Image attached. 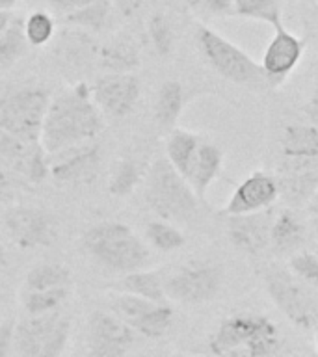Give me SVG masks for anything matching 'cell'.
<instances>
[{
	"mask_svg": "<svg viewBox=\"0 0 318 357\" xmlns=\"http://www.w3.org/2000/svg\"><path fill=\"white\" fill-rule=\"evenodd\" d=\"M6 262H8V259H6V251L4 248H2V244H0V270L6 266Z\"/></svg>",
	"mask_w": 318,
	"mask_h": 357,
	"instance_id": "cell-45",
	"label": "cell"
},
{
	"mask_svg": "<svg viewBox=\"0 0 318 357\" xmlns=\"http://www.w3.org/2000/svg\"><path fill=\"white\" fill-rule=\"evenodd\" d=\"M112 2L117 8V11H121L125 17H130L132 13H136L144 4V0H112Z\"/></svg>",
	"mask_w": 318,
	"mask_h": 357,
	"instance_id": "cell-39",
	"label": "cell"
},
{
	"mask_svg": "<svg viewBox=\"0 0 318 357\" xmlns=\"http://www.w3.org/2000/svg\"><path fill=\"white\" fill-rule=\"evenodd\" d=\"M145 201L155 214L172 223L188 222L199 206V197L166 156L151 162L145 173Z\"/></svg>",
	"mask_w": 318,
	"mask_h": 357,
	"instance_id": "cell-4",
	"label": "cell"
},
{
	"mask_svg": "<svg viewBox=\"0 0 318 357\" xmlns=\"http://www.w3.org/2000/svg\"><path fill=\"white\" fill-rule=\"evenodd\" d=\"M315 357H318V356H315Z\"/></svg>",
	"mask_w": 318,
	"mask_h": 357,
	"instance_id": "cell-48",
	"label": "cell"
},
{
	"mask_svg": "<svg viewBox=\"0 0 318 357\" xmlns=\"http://www.w3.org/2000/svg\"><path fill=\"white\" fill-rule=\"evenodd\" d=\"M287 268L303 283L318 289V257L315 253L307 250L296 251L294 255L289 257Z\"/></svg>",
	"mask_w": 318,
	"mask_h": 357,
	"instance_id": "cell-35",
	"label": "cell"
},
{
	"mask_svg": "<svg viewBox=\"0 0 318 357\" xmlns=\"http://www.w3.org/2000/svg\"><path fill=\"white\" fill-rule=\"evenodd\" d=\"M279 197L290 206L307 205L318 192V164L285 162L278 177Z\"/></svg>",
	"mask_w": 318,
	"mask_h": 357,
	"instance_id": "cell-17",
	"label": "cell"
},
{
	"mask_svg": "<svg viewBox=\"0 0 318 357\" xmlns=\"http://www.w3.org/2000/svg\"><path fill=\"white\" fill-rule=\"evenodd\" d=\"M223 287V270L220 264L206 261H192L179 266L169 278L164 279L167 300L188 305L212 301Z\"/></svg>",
	"mask_w": 318,
	"mask_h": 357,
	"instance_id": "cell-9",
	"label": "cell"
},
{
	"mask_svg": "<svg viewBox=\"0 0 318 357\" xmlns=\"http://www.w3.org/2000/svg\"><path fill=\"white\" fill-rule=\"evenodd\" d=\"M54 33V21L45 11H33L24 21V36L28 45L32 47H43L52 39Z\"/></svg>",
	"mask_w": 318,
	"mask_h": 357,
	"instance_id": "cell-33",
	"label": "cell"
},
{
	"mask_svg": "<svg viewBox=\"0 0 318 357\" xmlns=\"http://www.w3.org/2000/svg\"><path fill=\"white\" fill-rule=\"evenodd\" d=\"M315 346H317V356H318V324H317V328H315Z\"/></svg>",
	"mask_w": 318,
	"mask_h": 357,
	"instance_id": "cell-46",
	"label": "cell"
},
{
	"mask_svg": "<svg viewBox=\"0 0 318 357\" xmlns=\"http://www.w3.org/2000/svg\"><path fill=\"white\" fill-rule=\"evenodd\" d=\"M307 229L301 216L294 208H283L273 214L270 229V245L275 255L290 257L305 244Z\"/></svg>",
	"mask_w": 318,
	"mask_h": 357,
	"instance_id": "cell-18",
	"label": "cell"
},
{
	"mask_svg": "<svg viewBox=\"0 0 318 357\" xmlns=\"http://www.w3.org/2000/svg\"><path fill=\"white\" fill-rule=\"evenodd\" d=\"M0 298H2V296H0ZM0 307H2V300H0Z\"/></svg>",
	"mask_w": 318,
	"mask_h": 357,
	"instance_id": "cell-47",
	"label": "cell"
},
{
	"mask_svg": "<svg viewBox=\"0 0 318 357\" xmlns=\"http://www.w3.org/2000/svg\"><path fill=\"white\" fill-rule=\"evenodd\" d=\"M149 30L151 43L155 47L156 54L167 56L173 50V41H175V33H173V26L169 19L164 13H155L149 19L147 24Z\"/></svg>",
	"mask_w": 318,
	"mask_h": 357,
	"instance_id": "cell-34",
	"label": "cell"
},
{
	"mask_svg": "<svg viewBox=\"0 0 318 357\" xmlns=\"http://www.w3.org/2000/svg\"><path fill=\"white\" fill-rule=\"evenodd\" d=\"M28 47L26 36H24V21L22 19H11L10 26L0 36V66L13 63L24 54Z\"/></svg>",
	"mask_w": 318,
	"mask_h": 357,
	"instance_id": "cell-30",
	"label": "cell"
},
{
	"mask_svg": "<svg viewBox=\"0 0 318 357\" xmlns=\"http://www.w3.org/2000/svg\"><path fill=\"white\" fill-rule=\"evenodd\" d=\"M13 339H15V322L11 318L0 322V357L8 356Z\"/></svg>",
	"mask_w": 318,
	"mask_h": 357,
	"instance_id": "cell-37",
	"label": "cell"
},
{
	"mask_svg": "<svg viewBox=\"0 0 318 357\" xmlns=\"http://www.w3.org/2000/svg\"><path fill=\"white\" fill-rule=\"evenodd\" d=\"M103 114L84 82L50 97L39 145L45 155L91 144L103 130Z\"/></svg>",
	"mask_w": 318,
	"mask_h": 357,
	"instance_id": "cell-1",
	"label": "cell"
},
{
	"mask_svg": "<svg viewBox=\"0 0 318 357\" xmlns=\"http://www.w3.org/2000/svg\"><path fill=\"white\" fill-rule=\"evenodd\" d=\"M82 248L110 272H138L151 261L147 244L125 223L105 222L88 229L82 236Z\"/></svg>",
	"mask_w": 318,
	"mask_h": 357,
	"instance_id": "cell-3",
	"label": "cell"
},
{
	"mask_svg": "<svg viewBox=\"0 0 318 357\" xmlns=\"http://www.w3.org/2000/svg\"><path fill=\"white\" fill-rule=\"evenodd\" d=\"M139 178H142V172H139L138 162L132 158H123L117 162L116 169L112 173L108 190L112 195L125 197V195L132 194V190L138 186Z\"/></svg>",
	"mask_w": 318,
	"mask_h": 357,
	"instance_id": "cell-32",
	"label": "cell"
},
{
	"mask_svg": "<svg viewBox=\"0 0 318 357\" xmlns=\"http://www.w3.org/2000/svg\"><path fill=\"white\" fill-rule=\"evenodd\" d=\"M88 328L91 357H125L136 340V331L114 312L95 311Z\"/></svg>",
	"mask_w": 318,
	"mask_h": 357,
	"instance_id": "cell-12",
	"label": "cell"
},
{
	"mask_svg": "<svg viewBox=\"0 0 318 357\" xmlns=\"http://www.w3.org/2000/svg\"><path fill=\"white\" fill-rule=\"evenodd\" d=\"M197 11L206 17H233L234 0H201Z\"/></svg>",
	"mask_w": 318,
	"mask_h": 357,
	"instance_id": "cell-36",
	"label": "cell"
},
{
	"mask_svg": "<svg viewBox=\"0 0 318 357\" xmlns=\"http://www.w3.org/2000/svg\"><path fill=\"white\" fill-rule=\"evenodd\" d=\"M201 142H203V138L199 134L186 130V128H173L167 136L166 158L183 177H186Z\"/></svg>",
	"mask_w": 318,
	"mask_h": 357,
	"instance_id": "cell-21",
	"label": "cell"
},
{
	"mask_svg": "<svg viewBox=\"0 0 318 357\" xmlns=\"http://www.w3.org/2000/svg\"><path fill=\"white\" fill-rule=\"evenodd\" d=\"M91 2H95V0H50L52 8H54L56 11L63 13V15L80 10V8L91 4Z\"/></svg>",
	"mask_w": 318,
	"mask_h": 357,
	"instance_id": "cell-38",
	"label": "cell"
},
{
	"mask_svg": "<svg viewBox=\"0 0 318 357\" xmlns=\"http://www.w3.org/2000/svg\"><path fill=\"white\" fill-rule=\"evenodd\" d=\"M71 289H50L38 292H22V307L28 314H43V312L58 311L63 301L69 298Z\"/></svg>",
	"mask_w": 318,
	"mask_h": 357,
	"instance_id": "cell-31",
	"label": "cell"
},
{
	"mask_svg": "<svg viewBox=\"0 0 318 357\" xmlns=\"http://www.w3.org/2000/svg\"><path fill=\"white\" fill-rule=\"evenodd\" d=\"M50 95L43 88L28 86L0 100V128L4 132L39 144Z\"/></svg>",
	"mask_w": 318,
	"mask_h": 357,
	"instance_id": "cell-7",
	"label": "cell"
},
{
	"mask_svg": "<svg viewBox=\"0 0 318 357\" xmlns=\"http://www.w3.org/2000/svg\"><path fill=\"white\" fill-rule=\"evenodd\" d=\"M279 199L278 177L266 172H253L234 188L223 206L225 216L253 214L272 208Z\"/></svg>",
	"mask_w": 318,
	"mask_h": 357,
	"instance_id": "cell-14",
	"label": "cell"
},
{
	"mask_svg": "<svg viewBox=\"0 0 318 357\" xmlns=\"http://www.w3.org/2000/svg\"><path fill=\"white\" fill-rule=\"evenodd\" d=\"M234 17L262 21L273 28L281 22V0H234Z\"/></svg>",
	"mask_w": 318,
	"mask_h": 357,
	"instance_id": "cell-28",
	"label": "cell"
},
{
	"mask_svg": "<svg viewBox=\"0 0 318 357\" xmlns=\"http://www.w3.org/2000/svg\"><path fill=\"white\" fill-rule=\"evenodd\" d=\"M15 4H17V0H0V10L10 11Z\"/></svg>",
	"mask_w": 318,
	"mask_h": 357,
	"instance_id": "cell-43",
	"label": "cell"
},
{
	"mask_svg": "<svg viewBox=\"0 0 318 357\" xmlns=\"http://www.w3.org/2000/svg\"><path fill=\"white\" fill-rule=\"evenodd\" d=\"M99 145L93 142L47 155V169L56 183L71 184L91 181L99 167Z\"/></svg>",
	"mask_w": 318,
	"mask_h": 357,
	"instance_id": "cell-15",
	"label": "cell"
},
{
	"mask_svg": "<svg viewBox=\"0 0 318 357\" xmlns=\"http://www.w3.org/2000/svg\"><path fill=\"white\" fill-rule=\"evenodd\" d=\"M177 357H181V356H177Z\"/></svg>",
	"mask_w": 318,
	"mask_h": 357,
	"instance_id": "cell-49",
	"label": "cell"
},
{
	"mask_svg": "<svg viewBox=\"0 0 318 357\" xmlns=\"http://www.w3.org/2000/svg\"><path fill=\"white\" fill-rule=\"evenodd\" d=\"M184 88L177 80H167L160 86L155 102V119L162 128L173 130L184 110Z\"/></svg>",
	"mask_w": 318,
	"mask_h": 357,
	"instance_id": "cell-22",
	"label": "cell"
},
{
	"mask_svg": "<svg viewBox=\"0 0 318 357\" xmlns=\"http://www.w3.org/2000/svg\"><path fill=\"white\" fill-rule=\"evenodd\" d=\"M223 166V151L220 145L214 142L203 139L199 149L195 153V158L186 173V181L194 190V194L199 197V201L205 199L206 192L216 181Z\"/></svg>",
	"mask_w": 318,
	"mask_h": 357,
	"instance_id": "cell-19",
	"label": "cell"
},
{
	"mask_svg": "<svg viewBox=\"0 0 318 357\" xmlns=\"http://www.w3.org/2000/svg\"><path fill=\"white\" fill-rule=\"evenodd\" d=\"M100 66L110 73H132L139 66L138 49L130 39H116L100 50Z\"/></svg>",
	"mask_w": 318,
	"mask_h": 357,
	"instance_id": "cell-25",
	"label": "cell"
},
{
	"mask_svg": "<svg viewBox=\"0 0 318 357\" xmlns=\"http://www.w3.org/2000/svg\"><path fill=\"white\" fill-rule=\"evenodd\" d=\"M285 162L318 164V128L305 123H292L283 128L279 139Z\"/></svg>",
	"mask_w": 318,
	"mask_h": 357,
	"instance_id": "cell-20",
	"label": "cell"
},
{
	"mask_svg": "<svg viewBox=\"0 0 318 357\" xmlns=\"http://www.w3.org/2000/svg\"><path fill=\"white\" fill-rule=\"evenodd\" d=\"M195 43L199 47L205 61L227 82H233L242 88L261 91L270 88L268 78L259 61L251 58L238 45L223 38L222 33L209 26H199L195 32Z\"/></svg>",
	"mask_w": 318,
	"mask_h": 357,
	"instance_id": "cell-5",
	"label": "cell"
},
{
	"mask_svg": "<svg viewBox=\"0 0 318 357\" xmlns=\"http://www.w3.org/2000/svg\"><path fill=\"white\" fill-rule=\"evenodd\" d=\"M183 2L188 6V8H192V10H195V11H197V8H199V4H201V0H183Z\"/></svg>",
	"mask_w": 318,
	"mask_h": 357,
	"instance_id": "cell-44",
	"label": "cell"
},
{
	"mask_svg": "<svg viewBox=\"0 0 318 357\" xmlns=\"http://www.w3.org/2000/svg\"><path fill=\"white\" fill-rule=\"evenodd\" d=\"M262 278L268 296L279 312L301 331H315L318 324V289L303 283L281 264H270Z\"/></svg>",
	"mask_w": 318,
	"mask_h": 357,
	"instance_id": "cell-6",
	"label": "cell"
},
{
	"mask_svg": "<svg viewBox=\"0 0 318 357\" xmlns=\"http://www.w3.org/2000/svg\"><path fill=\"white\" fill-rule=\"evenodd\" d=\"M6 229L19 248H49L58 238V223L47 211L36 206H13L6 212Z\"/></svg>",
	"mask_w": 318,
	"mask_h": 357,
	"instance_id": "cell-10",
	"label": "cell"
},
{
	"mask_svg": "<svg viewBox=\"0 0 318 357\" xmlns=\"http://www.w3.org/2000/svg\"><path fill=\"white\" fill-rule=\"evenodd\" d=\"M173 322V309L167 303H155L149 311L144 312L130 328L136 333L144 335L147 339H160L167 333Z\"/></svg>",
	"mask_w": 318,
	"mask_h": 357,
	"instance_id": "cell-27",
	"label": "cell"
},
{
	"mask_svg": "<svg viewBox=\"0 0 318 357\" xmlns=\"http://www.w3.org/2000/svg\"><path fill=\"white\" fill-rule=\"evenodd\" d=\"M110 10L112 0H95V2L84 6L80 10L73 11V13H67L66 22L77 28H84V30L99 32L100 28L106 24V21H108Z\"/></svg>",
	"mask_w": 318,
	"mask_h": 357,
	"instance_id": "cell-29",
	"label": "cell"
},
{
	"mask_svg": "<svg viewBox=\"0 0 318 357\" xmlns=\"http://www.w3.org/2000/svg\"><path fill=\"white\" fill-rule=\"evenodd\" d=\"M50 289H71V272L63 264L47 262L33 266L26 273L24 279V290L26 292H38V290Z\"/></svg>",
	"mask_w": 318,
	"mask_h": 357,
	"instance_id": "cell-24",
	"label": "cell"
},
{
	"mask_svg": "<svg viewBox=\"0 0 318 357\" xmlns=\"http://www.w3.org/2000/svg\"><path fill=\"white\" fill-rule=\"evenodd\" d=\"M125 357H127V356H125Z\"/></svg>",
	"mask_w": 318,
	"mask_h": 357,
	"instance_id": "cell-50",
	"label": "cell"
},
{
	"mask_svg": "<svg viewBox=\"0 0 318 357\" xmlns=\"http://www.w3.org/2000/svg\"><path fill=\"white\" fill-rule=\"evenodd\" d=\"M273 222V208L253 214L227 216V238L242 253L259 255L270 245V229Z\"/></svg>",
	"mask_w": 318,
	"mask_h": 357,
	"instance_id": "cell-16",
	"label": "cell"
},
{
	"mask_svg": "<svg viewBox=\"0 0 318 357\" xmlns=\"http://www.w3.org/2000/svg\"><path fill=\"white\" fill-rule=\"evenodd\" d=\"M305 114L307 117H309V123L318 128V86L317 89L312 91L311 97H309V100H307Z\"/></svg>",
	"mask_w": 318,
	"mask_h": 357,
	"instance_id": "cell-40",
	"label": "cell"
},
{
	"mask_svg": "<svg viewBox=\"0 0 318 357\" xmlns=\"http://www.w3.org/2000/svg\"><path fill=\"white\" fill-rule=\"evenodd\" d=\"M145 240L153 250L160 253H172L186 244V236L175 223L167 220H155L145 229Z\"/></svg>",
	"mask_w": 318,
	"mask_h": 357,
	"instance_id": "cell-26",
	"label": "cell"
},
{
	"mask_svg": "<svg viewBox=\"0 0 318 357\" xmlns=\"http://www.w3.org/2000/svg\"><path fill=\"white\" fill-rule=\"evenodd\" d=\"M142 93V84L134 73H110L91 86V97L103 117L121 119L134 110Z\"/></svg>",
	"mask_w": 318,
	"mask_h": 357,
	"instance_id": "cell-11",
	"label": "cell"
},
{
	"mask_svg": "<svg viewBox=\"0 0 318 357\" xmlns=\"http://www.w3.org/2000/svg\"><path fill=\"white\" fill-rule=\"evenodd\" d=\"M11 19H13V17H11L10 11H2V10H0V36H2V33L6 32V28L10 26Z\"/></svg>",
	"mask_w": 318,
	"mask_h": 357,
	"instance_id": "cell-42",
	"label": "cell"
},
{
	"mask_svg": "<svg viewBox=\"0 0 318 357\" xmlns=\"http://www.w3.org/2000/svg\"><path fill=\"white\" fill-rule=\"evenodd\" d=\"M279 348L278 326L257 312H234L223 318L209 339L214 357H273Z\"/></svg>",
	"mask_w": 318,
	"mask_h": 357,
	"instance_id": "cell-2",
	"label": "cell"
},
{
	"mask_svg": "<svg viewBox=\"0 0 318 357\" xmlns=\"http://www.w3.org/2000/svg\"><path fill=\"white\" fill-rule=\"evenodd\" d=\"M119 289L128 294L139 296L155 303H166L167 296L164 290V279L160 272L155 270H138V272L125 273V278L119 283Z\"/></svg>",
	"mask_w": 318,
	"mask_h": 357,
	"instance_id": "cell-23",
	"label": "cell"
},
{
	"mask_svg": "<svg viewBox=\"0 0 318 357\" xmlns=\"http://www.w3.org/2000/svg\"><path fill=\"white\" fill-rule=\"evenodd\" d=\"M307 212H309V220L318 231V192L311 197V201L307 203Z\"/></svg>",
	"mask_w": 318,
	"mask_h": 357,
	"instance_id": "cell-41",
	"label": "cell"
},
{
	"mask_svg": "<svg viewBox=\"0 0 318 357\" xmlns=\"http://www.w3.org/2000/svg\"><path fill=\"white\" fill-rule=\"evenodd\" d=\"M71 333V322L58 311L28 314L15 326L17 348L24 357H60Z\"/></svg>",
	"mask_w": 318,
	"mask_h": 357,
	"instance_id": "cell-8",
	"label": "cell"
},
{
	"mask_svg": "<svg viewBox=\"0 0 318 357\" xmlns=\"http://www.w3.org/2000/svg\"><path fill=\"white\" fill-rule=\"evenodd\" d=\"M305 52V43L296 33L279 24L273 28V36L264 49L261 67L268 78L270 88H278L294 73Z\"/></svg>",
	"mask_w": 318,
	"mask_h": 357,
	"instance_id": "cell-13",
	"label": "cell"
}]
</instances>
